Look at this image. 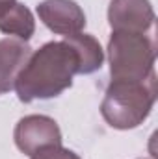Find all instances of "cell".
I'll list each match as a JSON object with an SVG mask.
<instances>
[{
    "label": "cell",
    "mask_w": 158,
    "mask_h": 159,
    "mask_svg": "<svg viewBox=\"0 0 158 159\" xmlns=\"http://www.w3.org/2000/svg\"><path fill=\"white\" fill-rule=\"evenodd\" d=\"M13 139L17 148L24 156H32L36 150L48 144H62V131L58 122L47 115H26L17 122Z\"/></svg>",
    "instance_id": "obj_4"
},
{
    "label": "cell",
    "mask_w": 158,
    "mask_h": 159,
    "mask_svg": "<svg viewBox=\"0 0 158 159\" xmlns=\"http://www.w3.org/2000/svg\"><path fill=\"white\" fill-rule=\"evenodd\" d=\"M78 74V56L67 41H48L32 50L26 65L15 80V93L21 102L50 100L73 85Z\"/></svg>",
    "instance_id": "obj_1"
},
{
    "label": "cell",
    "mask_w": 158,
    "mask_h": 159,
    "mask_svg": "<svg viewBox=\"0 0 158 159\" xmlns=\"http://www.w3.org/2000/svg\"><path fill=\"white\" fill-rule=\"evenodd\" d=\"M156 94V74L141 81L112 80L101 104V115L114 129H134L151 115Z\"/></svg>",
    "instance_id": "obj_2"
},
{
    "label": "cell",
    "mask_w": 158,
    "mask_h": 159,
    "mask_svg": "<svg viewBox=\"0 0 158 159\" xmlns=\"http://www.w3.org/2000/svg\"><path fill=\"white\" fill-rule=\"evenodd\" d=\"M106 50L112 80L141 81L156 74V44L147 34L112 32Z\"/></svg>",
    "instance_id": "obj_3"
},
{
    "label": "cell",
    "mask_w": 158,
    "mask_h": 159,
    "mask_svg": "<svg viewBox=\"0 0 158 159\" xmlns=\"http://www.w3.org/2000/svg\"><path fill=\"white\" fill-rule=\"evenodd\" d=\"M108 24L112 32L147 34L155 24L151 0H112L108 6Z\"/></svg>",
    "instance_id": "obj_5"
},
{
    "label": "cell",
    "mask_w": 158,
    "mask_h": 159,
    "mask_svg": "<svg viewBox=\"0 0 158 159\" xmlns=\"http://www.w3.org/2000/svg\"><path fill=\"white\" fill-rule=\"evenodd\" d=\"M0 32L15 39L28 41L36 32V19L24 4L17 0L7 2L0 6Z\"/></svg>",
    "instance_id": "obj_8"
},
{
    "label": "cell",
    "mask_w": 158,
    "mask_h": 159,
    "mask_svg": "<svg viewBox=\"0 0 158 159\" xmlns=\"http://www.w3.org/2000/svg\"><path fill=\"white\" fill-rule=\"evenodd\" d=\"M63 39L75 48V52L78 56V74H93L102 67L104 50L93 35L80 32L75 35H67Z\"/></svg>",
    "instance_id": "obj_9"
},
{
    "label": "cell",
    "mask_w": 158,
    "mask_h": 159,
    "mask_svg": "<svg viewBox=\"0 0 158 159\" xmlns=\"http://www.w3.org/2000/svg\"><path fill=\"white\" fill-rule=\"evenodd\" d=\"M7 2H13V0H0V6H4V4H7Z\"/></svg>",
    "instance_id": "obj_11"
},
{
    "label": "cell",
    "mask_w": 158,
    "mask_h": 159,
    "mask_svg": "<svg viewBox=\"0 0 158 159\" xmlns=\"http://www.w3.org/2000/svg\"><path fill=\"white\" fill-rule=\"evenodd\" d=\"M36 9L41 22L58 35H75L86 26V13L75 0H43Z\"/></svg>",
    "instance_id": "obj_6"
},
{
    "label": "cell",
    "mask_w": 158,
    "mask_h": 159,
    "mask_svg": "<svg viewBox=\"0 0 158 159\" xmlns=\"http://www.w3.org/2000/svg\"><path fill=\"white\" fill-rule=\"evenodd\" d=\"M32 54L28 41L15 37L0 39V94L9 93L15 87V80Z\"/></svg>",
    "instance_id": "obj_7"
},
{
    "label": "cell",
    "mask_w": 158,
    "mask_h": 159,
    "mask_svg": "<svg viewBox=\"0 0 158 159\" xmlns=\"http://www.w3.org/2000/svg\"><path fill=\"white\" fill-rule=\"evenodd\" d=\"M30 159H82L78 154H75L69 148H63L62 144H48L36 150Z\"/></svg>",
    "instance_id": "obj_10"
}]
</instances>
